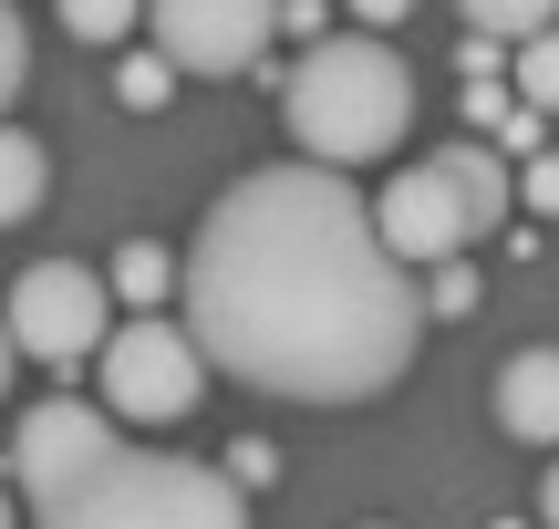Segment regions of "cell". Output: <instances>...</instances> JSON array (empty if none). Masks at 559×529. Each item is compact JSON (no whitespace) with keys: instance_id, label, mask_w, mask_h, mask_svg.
Listing matches in <instances>:
<instances>
[{"instance_id":"1","label":"cell","mask_w":559,"mask_h":529,"mask_svg":"<svg viewBox=\"0 0 559 529\" xmlns=\"http://www.w3.org/2000/svg\"><path fill=\"white\" fill-rule=\"evenodd\" d=\"M187 332L218 374L290 405H362L425 343V281L383 249L373 198L332 166H249L187 239Z\"/></svg>"},{"instance_id":"2","label":"cell","mask_w":559,"mask_h":529,"mask_svg":"<svg viewBox=\"0 0 559 529\" xmlns=\"http://www.w3.org/2000/svg\"><path fill=\"white\" fill-rule=\"evenodd\" d=\"M280 125H290L300 166L353 177V166H373V156L404 145V125H415V73H404V52L373 42V32L311 42V52L290 62V83H280Z\"/></svg>"},{"instance_id":"3","label":"cell","mask_w":559,"mask_h":529,"mask_svg":"<svg viewBox=\"0 0 559 529\" xmlns=\"http://www.w3.org/2000/svg\"><path fill=\"white\" fill-rule=\"evenodd\" d=\"M508 208H519V177H508L498 145H445V156H415V166L383 177L373 228H383V249H394L404 270H415V260L425 270H456L466 239H487Z\"/></svg>"},{"instance_id":"4","label":"cell","mask_w":559,"mask_h":529,"mask_svg":"<svg viewBox=\"0 0 559 529\" xmlns=\"http://www.w3.org/2000/svg\"><path fill=\"white\" fill-rule=\"evenodd\" d=\"M41 529H249V489L228 468H207V457H135L124 447Z\"/></svg>"},{"instance_id":"5","label":"cell","mask_w":559,"mask_h":529,"mask_svg":"<svg viewBox=\"0 0 559 529\" xmlns=\"http://www.w3.org/2000/svg\"><path fill=\"white\" fill-rule=\"evenodd\" d=\"M115 457H124V436H115V415H104V405H83V395H41V405L11 426L0 468H11V498H32V509L52 519L62 498L94 489Z\"/></svg>"},{"instance_id":"6","label":"cell","mask_w":559,"mask_h":529,"mask_svg":"<svg viewBox=\"0 0 559 529\" xmlns=\"http://www.w3.org/2000/svg\"><path fill=\"white\" fill-rule=\"evenodd\" d=\"M11 343L32 353V364H104V343H115V281L83 260H32L11 281Z\"/></svg>"},{"instance_id":"7","label":"cell","mask_w":559,"mask_h":529,"mask_svg":"<svg viewBox=\"0 0 559 529\" xmlns=\"http://www.w3.org/2000/svg\"><path fill=\"white\" fill-rule=\"evenodd\" d=\"M104 415H124V426H177L187 405H198L207 385V353L187 322H124L115 343H104Z\"/></svg>"},{"instance_id":"8","label":"cell","mask_w":559,"mask_h":529,"mask_svg":"<svg viewBox=\"0 0 559 529\" xmlns=\"http://www.w3.org/2000/svg\"><path fill=\"white\" fill-rule=\"evenodd\" d=\"M280 32V11H260V0H156L145 11V42H156L177 73H249L260 62V42Z\"/></svg>"},{"instance_id":"9","label":"cell","mask_w":559,"mask_h":529,"mask_svg":"<svg viewBox=\"0 0 559 529\" xmlns=\"http://www.w3.org/2000/svg\"><path fill=\"white\" fill-rule=\"evenodd\" d=\"M498 426L528 447H559V343H528L498 364Z\"/></svg>"},{"instance_id":"10","label":"cell","mask_w":559,"mask_h":529,"mask_svg":"<svg viewBox=\"0 0 559 529\" xmlns=\"http://www.w3.org/2000/svg\"><path fill=\"white\" fill-rule=\"evenodd\" d=\"M104 281H115V302L135 311V322H156V302H166V291H187V260H177V249H156V239H124Z\"/></svg>"},{"instance_id":"11","label":"cell","mask_w":559,"mask_h":529,"mask_svg":"<svg viewBox=\"0 0 559 529\" xmlns=\"http://www.w3.org/2000/svg\"><path fill=\"white\" fill-rule=\"evenodd\" d=\"M41 187H52V156H41V136H21V125H0V228H21L41 208Z\"/></svg>"},{"instance_id":"12","label":"cell","mask_w":559,"mask_h":529,"mask_svg":"<svg viewBox=\"0 0 559 529\" xmlns=\"http://www.w3.org/2000/svg\"><path fill=\"white\" fill-rule=\"evenodd\" d=\"M466 32H477V42H498V52H508V42L528 52V42H549L559 21L539 11V0H466Z\"/></svg>"},{"instance_id":"13","label":"cell","mask_w":559,"mask_h":529,"mask_svg":"<svg viewBox=\"0 0 559 529\" xmlns=\"http://www.w3.org/2000/svg\"><path fill=\"white\" fill-rule=\"evenodd\" d=\"M62 32L73 42H135L145 11H124V0H62Z\"/></svg>"},{"instance_id":"14","label":"cell","mask_w":559,"mask_h":529,"mask_svg":"<svg viewBox=\"0 0 559 529\" xmlns=\"http://www.w3.org/2000/svg\"><path fill=\"white\" fill-rule=\"evenodd\" d=\"M519 104H528V115H559V32L519 52Z\"/></svg>"},{"instance_id":"15","label":"cell","mask_w":559,"mask_h":529,"mask_svg":"<svg viewBox=\"0 0 559 529\" xmlns=\"http://www.w3.org/2000/svg\"><path fill=\"white\" fill-rule=\"evenodd\" d=\"M115 94H124V104H166V94H177V62H166L156 42H145V52H124V73H115Z\"/></svg>"},{"instance_id":"16","label":"cell","mask_w":559,"mask_h":529,"mask_svg":"<svg viewBox=\"0 0 559 529\" xmlns=\"http://www.w3.org/2000/svg\"><path fill=\"white\" fill-rule=\"evenodd\" d=\"M477 302H487V291H477V270H466V260L425 281V322H466V311H477Z\"/></svg>"},{"instance_id":"17","label":"cell","mask_w":559,"mask_h":529,"mask_svg":"<svg viewBox=\"0 0 559 529\" xmlns=\"http://www.w3.org/2000/svg\"><path fill=\"white\" fill-rule=\"evenodd\" d=\"M466 125H487V145L519 125V83H466Z\"/></svg>"},{"instance_id":"18","label":"cell","mask_w":559,"mask_h":529,"mask_svg":"<svg viewBox=\"0 0 559 529\" xmlns=\"http://www.w3.org/2000/svg\"><path fill=\"white\" fill-rule=\"evenodd\" d=\"M21 73H32V42H21V11H11V0H0V115H11Z\"/></svg>"},{"instance_id":"19","label":"cell","mask_w":559,"mask_h":529,"mask_svg":"<svg viewBox=\"0 0 559 529\" xmlns=\"http://www.w3.org/2000/svg\"><path fill=\"white\" fill-rule=\"evenodd\" d=\"M228 478H239V489H270V478H280V447H270V436H239V447H228Z\"/></svg>"},{"instance_id":"20","label":"cell","mask_w":559,"mask_h":529,"mask_svg":"<svg viewBox=\"0 0 559 529\" xmlns=\"http://www.w3.org/2000/svg\"><path fill=\"white\" fill-rule=\"evenodd\" d=\"M519 208H539V219L559 208V156H539V166H519Z\"/></svg>"},{"instance_id":"21","label":"cell","mask_w":559,"mask_h":529,"mask_svg":"<svg viewBox=\"0 0 559 529\" xmlns=\"http://www.w3.org/2000/svg\"><path fill=\"white\" fill-rule=\"evenodd\" d=\"M456 73L466 83H498V42H456Z\"/></svg>"},{"instance_id":"22","label":"cell","mask_w":559,"mask_h":529,"mask_svg":"<svg viewBox=\"0 0 559 529\" xmlns=\"http://www.w3.org/2000/svg\"><path fill=\"white\" fill-rule=\"evenodd\" d=\"M539 519H549V529H559V468H549V478H539Z\"/></svg>"},{"instance_id":"23","label":"cell","mask_w":559,"mask_h":529,"mask_svg":"<svg viewBox=\"0 0 559 529\" xmlns=\"http://www.w3.org/2000/svg\"><path fill=\"white\" fill-rule=\"evenodd\" d=\"M11 353H21V343H11V322H0V395H11Z\"/></svg>"},{"instance_id":"24","label":"cell","mask_w":559,"mask_h":529,"mask_svg":"<svg viewBox=\"0 0 559 529\" xmlns=\"http://www.w3.org/2000/svg\"><path fill=\"white\" fill-rule=\"evenodd\" d=\"M0 529H11V478H0Z\"/></svg>"},{"instance_id":"25","label":"cell","mask_w":559,"mask_h":529,"mask_svg":"<svg viewBox=\"0 0 559 529\" xmlns=\"http://www.w3.org/2000/svg\"><path fill=\"white\" fill-rule=\"evenodd\" d=\"M362 529H394V519H362Z\"/></svg>"}]
</instances>
